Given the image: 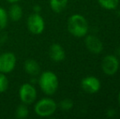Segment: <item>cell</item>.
<instances>
[{
	"label": "cell",
	"instance_id": "6da1fadb",
	"mask_svg": "<svg viewBox=\"0 0 120 119\" xmlns=\"http://www.w3.org/2000/svg\"><path fill=\"white\" fill-rule=\"evenodd\" d=\"M67 29L69 33L76 38H82L88 33L89 25L84 16L80 14L70 16L67 21Z\"/></svg>",
	"mask_w": 120,
	"mask_h": 119
},
{
	"label": "cell",
	"instance_id": "7a4b0ae2",
	"mask_svg": "<svg viewBox=\"0 0 120 119\" xmlns=\"http://www.w3.org/2000/svg\"><path fill=\"white\" fill-rule=\"evenodd\" d=\"M38 83L42 91L47 95H52L56 92L59 87L58 77L54 72L47 70L39 74Z\"/></svg>",
	"mask_w": 120,
	"mask_h": 119
},
{
	"label": "cell",
	"instance_id": "3957f363",
	"mask_svg": "<svg viewBox=\"0 0 120 119\" xmlns=\"http://www.w3.org/2000/svg\"><path fill=\"white\" fill-rule=\"evenodd\" d=\"M56 102L51 98H43L34 105V113L41 118H47L53 115L57 109Z\"/></svg>",
	"mask_w": 120,
	"mask_h": 119
},
{
	"label": "cell",
	"instance_id": "277c9868",
	"mask_svg": "<svg viewBox=\"0 0 120 119\" xmlns=\"http://www.w3.org/2000/svg\"><path fill=\"white\" fill-rule=\"evenodd\" d=\"M19 98L21 103L30 105L36 101L37 90L33 84L25 83L21 86L19 89Z\"/></svg>",
	"mask_w": 120,
	"mask_h": 119
},
{
	"label": "cell",
	"instance_id": "5b68a950",
	"mask_svg": "<svg viewBox=\"0 0 120 119\" xmlns=\"http://www.w3.org/2000/svg\"><path fill=\"white\" fill-rule=\"evenodd\" d=\"M27 28L34 35L41 34L45 29V21L40 13H32L27 19Z\"/></svg>",
	"mask_w": 120,
	"mask_h": 119
},
{
	"label": "cell",
	"instance_id": "8992f818",
	"mask_svg": "<svg viewBox=\"0 0 120 119\" xmlns=\"http://www.w3.org/2000/svg\"><path fill=\"white\" fill-rule=\"evenodd\" d=\"M16 65V56L13 52L6 51L0 54V73H8L14 70Z\"/></svg>",
	"mask_w": 120,
	"mask_h": 119
},
{
	"label": "cell",
	"instance_id": "52a82bcc",
	"mask_svg": "<svg viewBox=\"0 0 120 119\" xmlns=\"http://www.w3.org/2000/svg\"><path fill=\"white\" fill-rule=\"evenodd\" d=\"M119 69V60L114 55H107L101 61V69L107 76H113Z\"/></svg>",
	"mask_w": 120,
	"mask_h": 119
},
{
	"label": "cell",
	"instance_id": "ba28073f",
	"mask_svg": "<svg viewBox=\"0 0 120 119\" xmlns=\"http://www.w3.org/2000/svg\"><path fill=\"white\" fill-rule=\"evenodd\" d=\"M81 87L85 92L94 94L101 89V82L94 76H87L81 81Z\"/></svg>",
	"mask_w": 120,
	"mask_h": 119
},
{
	"label": "cell",
	"instance_id": "9c48e42d",
	"mask_svg": "<svg viewBox=\"0 0 120 119\" xmlns=\"http://www.w3.org/2000/svg\"><path fill=\"white\" fill-rule=\"evenodd\" d=\"M85 37L86 47L90 52L97 55L103 51V43L98 37L92 34H87Z\"/></svg>",
	"mask_w": 120,
	"mask_h": 119
},
{
	"label": "cell",
	"instance_id": "30bf717a",
	"mask_svg": "<svg viewBox=\"0 0 120 119\" xmlns=\"http://www.w3.org/2000/svg\"><path fill=\"white\" fill-rule=\"evenodd\" d=\"M49 56L54 62H61L65 58V51L61 45L59 43H53L49 48Z\"/></svg>",
	"mask_w": 120,
	"mask_h": 119
},
{
	"label": "cell",
	"instance_id": "8fae6325",
	"mask_svg": "<svg viewBox=\"0 0 120 119\" xmlns=\"http://www.w3.org/2000/svg\"><path fill=\"white\" fill-rule=\"evenodd\" d=\"M25 72L31 77H37L40 74L41 68L38 62L34 59H28L24 63Z\"/></svg>",
	"mask_w": 120,
	"mask_h": 119
},
{
	"label": "cell",
	"instance_id": "7c38bea8",
	"mask_svg": "<svg viewBox=\"0 0 120 119\" xmlns=\"http://www.w3.org/2000/svg\"><path fill=\"white\" fill-rule=\"evenodd\" d=\"M8 14L9 19H11L12 21H15V22L19 21L23 16L22 7L17 3H11V6L10 7Z\"/></svg>",
	"mask_w": 120,
	"mask_h": 119
},
{
	"label": "cell",
	"instance_id": "4fadbf2b",
	"mask_svg": "<svg viewBox=\"0 0 120 119\" xmlns=\"http://www.w3.org/2000/svg\"><path fill=\"white\" fill-rule=\"evenodd\" d=\"M67 5L68 0H49V6L56 13H60L64 11Z\"/></svg>",
	"mask_w": 120,
	"mask_h": 119
},
{
	"label": "cell",
	"instance_id": "5bb4252c",
	"mask_svg": "<svg viewBox=\"0 0 120 119\" xmlns=\"http://www.w3.org/2000/svg\"><path fill=\"white\" fill-rule=\"evenodd\" d=\"M99 5L105 10H115L118 7L119 0H97Z\"/></svg>",
	"mask_w": 120,
	"mask_h": 119
},
{
	"label": "cell",
	"instance_id": "9a60e30c",
	"mask_svg": "<svg viewBox=\"0 0 120 119\" xmlns=\"http://www.w3.org/2000/svg\"><path fill=\"white\" fill-rule=\"evenodd\" d=\"M29 113L30 111H29L28 105L21 103L16 108L15 115H16V118L18 119H25L29 116Z\"/></svg>",
	"mask_w": 120,
	"mask_h": 119
},
{
	"label": "cell",
	"instance_id": "2e32d148",
	"mask_svg": "<svg viewBox=\"0 0 120 119\" xmlns=\"http://www.w3.org/2000/svg\"><path fill=\"white\" fill-rule=\"evenodd\" d=\"M8 11L3 7H0V30H3L8 24Z\"/></svg>",
	"mask_w": 120,
	"mask_h": 119
},
{
	"label": "cell",
	"instance_id": "e0dca14e",
	"mask_svg": "<svg viewBox=\"0 0 120 119\" xmlns=\"http://www.w3.org/2000/svg\"><path fill=\"white\" fill-rule=\"evenodd\" d=\"M9 81L7 77V74L0 73V93H3L8 89Z\"/></svg>",
	"mask_w": 120,
	"mask_h": 119
},
{
	"label": "cell",
	"instance_id": "ac0fdd59",
	"mask_svg": "<svg viewBox=\"0 0 120 119\" xmlns=\"http://www.w3.org/2000/svg\"><path fill=\"white\" fill-rule=\"evenodd\" d=\"M59 106L61 108L62 110H65V111H67V110L71 109L74 106V103L70 99H64L59 104Z\"/></svg>",
	"mask_w": 120,
	"mask_h": 119
},
{
	"label": "cell",
	"instance_id": "d6986e66",
	"mask_svg": "<svg viewBox=\"0 0 120 119\" xmlns=\"http://www.w3.org/2000/svg\"><path fill=\"white\" fill-rule=\"evenodd\" d=\"M116 115V111L113 108H109L106 111V116L109 118H113Z\"/></svg>",
	"mask_w": 120,
	"mask_h": 119
},
{
	"label": "cell",
	"instance_id": "ffe728a7",
	"mask_svg": "<svg viewBox=\"0 0 120 119\" xmlns=\"http://www.w3.org/2000/svg\"><path fill=\"white\" fill-rule=\"evenodd\" d=\"M33 11L35 13H40V11H41V7L39 5H34L33 7Z\"/></svg>",
	"mask_w": 120,
	"mask_h": 119
},
{
	"label": "cell",
	"instance_id": "44dd1931",
	"mask_svg": "<svg viewBox=\"0 0 120 119\" xmlns=\"http://www.w3.org/2000/svg\"><path fill=\"white\" fill-rule=\"evenodd\" d=\"M7 2H8L9 3H18L20 2L21 0H6Z\"/></svg>",
	"mask_w": 120,
	"mask_h": 119
},
{
	"label": "cell",
	"instance_id": "7402d4cb",
	"mask_svg": "<svg viewBox=\"0 0 120 119\" xmlns=\"http://www.w3.org/2000/svg\"><path fill=\"white\" fill-rule=\"evenodd\" d=\"M116 53H117L118 56H120V46L118 47L117 50H116Z\"/></svg>",
	"mask_w": 120,
	"mask_h": 119
},
{
	"label": "cell",
	"instance_id": "603a6c76",
	"mask_svg": "<svg viewBox=\"0 0 120 119\" xmlns=\"http://www.w3.org/2000/svg\"><path fill=\"white\" fill-rule=\"evenodd\" d=\"M118 102H119V105L120 107V90L119 92V95H118Z\"/></svg>",
	"mask_w": 120,
	"mask_h": 119
}]
</instances>
